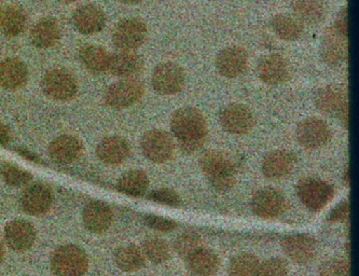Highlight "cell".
I'll return each instance as SVG.
<instances>
[{
	"instance_id": "obj_43",
	"label": "cell",
	"mask_w": 359,
	"mask_h": 276,
	"mask_svg": "<svg viewBox=\"0 0 359 276\" xmlns=\"http://www.w3.org/2000/svg\"><path fill=\"white\" fill-rule=\"evenodd\" d=\"M348 213H350V204L348 201H343L332 209V213L327 217V220L328 223H340L348 219Z\"/></svg>"
},
{
	"instance_id": "obj_40",
	"label": "cell",
	"mask_w": 359,
	"mask_h": 276,
	"mask_svg": "<svg viewBox=\"0 0 359 276\" xmlns=\"http://www.w3.org/2000/svg\"><path fill=\"white\" fill-rule=\"evenodd\" d=\"M318 276H351L350 265L342 259L327 260L318 269Z\"/></svg>"
},
{
	"instance_id": "obj_16",
	"label": "cell",
	"mask_w": 359,
	"mask_h": 276,
	"mask_svg": "<svg viewBox=\"0 0 359 276\" xmlns=\"http://www.w3.org/2000/svg\"><path fill=\"white\" fill-rule=\"evenodd\" d=\"M285 255L298 265H308L318 255V243L310 234H292L282 242Z\"/></svg>"
},
{
	"instance_id": "obj_14",
	"label": "cell",
	"mask_w": 359,
	"mask_h": 276,
	"mask_svg": "<svg viewBox=\"0 0 359 276\" xmlns=\"http://www.w3.org/2000/svg\"><path fill=\"white\" fill-rule=\"evenodd\" d=\"M257 75L266 85H283L292 79V66L288 60L280 54H269L258 63Z\"/></svg>"
},
{
	"instance_id": "obj_51",
	"label": "cell",
	"mask_w": 359,
	"mask_h": 276,
	"mask_svg": "<svg viewBox=\"0 0 359 276\" xmlns=\"http://www.w3.org/2000/svg\"><path fill=\"white\" fill-rule=\"evenodd\" d=\"M0 15H1V9H0Z\"/></svg>"
},
{
	"instance_id": "obj_25",
	"label": "cell",
	"mask_w": 359,
	"mask_h": 276,
	"mask_svg": "<svg viewBox=\"0 0 359 276\" xmlns=\"http://www.w3.org/2000/svg\"><path fill=\"white\" fill-rule=\"evenodd\" d=\"M81 143L74 136H60L50 144L49 155L56 163H73L81 156Z\"/></svg>"
},
{
	"instance_id": "obj_8",
	"label": "cell",
	"mask_w": 359,
	"mask_h": 276,
	"mask_svg": "<svg viewBox=\"0 0 359 276\" xmlns=\"http://www.w3.org/2000/svg\"><path fill=\"white\" fill-rule=\"evenodd\" d=\"M290 207V202L284 193L274 188H264L255 193L252 209L255 215L264 219H276L284 215Z\"/></svg>"
},
{
	"instance_id": "obj_45",
	"label": "cell",
	"mask_w": 359,
	"mask_h": 276,
	"mask_svg": "<svg viewBox=\"0 0 359 276\" xmlns=\"http://www.w3.org/2000/svg\"><path fill=\"white\" fill-rule=\"evenodd\" d=\"M10 142V130L3 122H0V145H7Z\"/></svg>"
},
{
	"instance_id": "obj_11",
	"label": "cell",
	"mask_w": 359,
	"mask_h": 276,
	"mask_svg": "<svg viewBox=\"0 0 359 276\" xmlns=\"http://www.w3.org/2000/svg\"><path fill=\"white\" fill-rule=\"evenodd\" d=\"M320 55L323 61L329 67H341L348 61V37L337 31L334 26H330L325 31L320 45Z\"/></svg>"
},
{
	"instance_id": "obj_23",
	"label": "cell",
	"mask_w": 359,
	"mask_h": 276,
	"mask_svg": "<svg viewBox=\"0 0 359 276\" xmlns=\"http://www.w3.org/2000/svg\"><path fill=\"white\" fill-rule=\"evenodd\" d=\"M100 161L109 165H119L123 163L130 155L131 147L128 142L120 136H109L98 144L96 149Z\"/></svg>"
},
{
	"instance_id": "obj_19",
	"label": "cell",
	"mask_w": 359,
	"mask_h": 276,
	"mask_svg": "<svg viewBox=\"0 0 359 276\" xmlns=\"http://www.w3.org/2000/svg\"><path fill=\"white\" fill-rule=\"evenodd\" d=\"M297 157L288 150H276L269 153L262 165V174L269 179L288 177L296 167Z\"/></svg>"
},
{
	"instance_id": "obj_42",
	"label": "cell",
	"mask_w": 359,
	"mask_h": 276,
	"mask_svg": "<svg viewBox=\"0 0 359 276\" xmlns=\"http://www.w3.org/2000/svg\"><path fill=\"white\" fill-rule=\"evenodd\" d=\"M145 223L148 227L159 232H170L177 228V223L170 218L161 217V216L147 215L145 217Z\"/></svg>"
},
{
	"instance_id": "obj_49",
	"label": "cell",
	"mask_w": 359,
	"mask_h": 276,
	"mask_svg": "<svg viewBox=\"0 0 359 276\" xmlns=\"http://www.w3.org/2000/svg\"><path fill=\"white\" fill-rule=\"evenodd\" d=\"M4 256H5V251H4L3 245L0 243V262L3 261Z\"/></svg>"
},
{
	"instance_id": "obj_24",
	"label": "cell",
	"mask_w": 359,
	"mask_h": 276,
	"mask_svg": "<svg viewBox=\"0 0 359 276\" xmlns=\"http://www.w3.org/2000/svg\"><path fill=\"white\" fill-rule=\"evenodd\" d=\"M82 218L84 226L89 231L103 233L109 229L114 217L107 204L100 201H92L84 207Z\"/></svg>"
},
{
	"instance_id": "obj_18",
	"label": "cell",
	"mask_w": 359,
	"mask_h": 276,
	"mask_svg": "<svg viewBox=\"0 0 359 276\" xmlns=\"http://www.w3.org/2000/svg\"><path fill=\"white\" fill-rule=\"evenodd\" d=\"M74 26L83 35H93L103 31L106 25V15L103 10L95 5H84L73 13Z\"/></svg>"
},
{
	"instance_id": "obj_41",
	"label": "cell",
	"mask_w": 359,
	"mask_h": 276,
	"mask_svg": "<svg viewBox=\"0 0 359 276\" xmlns=\"http://www.w3.org/2000/svg\"><path fill=\"white\" fill-rule=\"evenodd\" d=\"M150 201L156 203L163 204V205L170 206V207H180L182 206V199L177 192L168 188L154 190L148 195Z\"/></svg>"
},
{
	"instance_id": "obj_50",
	"label": "cell",
	"mask_w": 359,
	"mask_h": 276,
	"mask_svg": "<svg viewBox=\"0 0 359 276\" xmlns=\"http://www.w3.org/2000/svg\"><path fill=\"white\" fill-rule=\"evenodd\" d=\"M60 1H62V3H73L75 0H60Z\"/></svg>"
},
{
	"instance_id": "obj_39",
	"label": "cell",
	"mask_w": 359,
	"mask_h": 276,
	"mask_svg": "<svg viewBox=\"0 0 359 276\" xmlns=\"http://www.w3.org/2000/svg\"><path fill=\"white\" fill-rule=\"evenodd\" d=\"M288 267L280 258H271L259 263L255 276H287Z\"/></svg>"
},
{
	"instance_id": "obj_15",
	"label": "cell",
	"mask_w": 359,
	"mask_h": 276,
	"mask_svg": "<svg viewBox=\"0 0 359 276\" xmlns=\"http://www.w3.org/2000/svg\"><path fill=\"white\" fill-rule=\"evenodd\" d=\"M296 135L301 146L306 149H318L329 143L332 130L324 120L312 117L299 123Z\"/></svg>"
},
{
	"instance_id": "obj_2",
	"label": "cell",
	"mask_w": 359,
	"mask_h": 276,
	"mask_svg": "<svg viewBox=\"0 0 359 276\" xmlns=\"http://www.w3.org/2000/svg\"><path fill=\"white\" fill-rule=\"evenodd\" d=\"M198 164L210 185L218 191H228L236 185V165L226 153L219 150H208L201 156Z\"/></svg>"
},
{
	"instance_id": "obj_44",
	"label": "cell",
	"mask_w": 359,
	"mask_h": 276,
	"mask_svg": "<svg viewBox=\"0 0 359 276\" xmlns=\"http://www.w3.org/2000/svg\"><path fill=\"white\" fill-rule=\"evenodd\" d=\"M334 26L337 31L348 37V8H342V10L339 12Z\"/></svg>"
},
{
	"instance_id": "obj_1",
	"label": "cell",
	"mask_w": 359,
	"mask_h": 276,
	"mask_svg": "<svg viewBox=\"0 0 359 276\" xmlns=\"http://www.w3.org/2000/svg\"><path fill=\"white\" fill-rule=\"evenodd\" d=\"M170 127L182 153L192 155L203 147L208 138V124L200 110L180 108L174 113Z\"/></svg>"
},
{
	"instance_id": "obj_26",
	"label": "cell",
	"mask_w": 359,
	"mask_h": 276,
	"mask_svg": "<svg viewBox=\"0 0 359 276\" xmlns=\"http://www.w3.org/2000/svg\"><path fill=\"white\" fill-rule=\"evenodd\" d=\"M187 270L192 276H214L219 271L220 259L208 248H201L186 260Z\"/></svg>"
},
{
	"instance_id": "obj_33",
	"label": "cell",
	"mask_w": 359,
	"mask_h": 276,
	"mask_svg": "<svg viewBox=\"0 0 359 276\" xmlns=\"http://www.w3.org/2000/svg\"><path fill=\"white\" fill-rule=\"evenodd\" d=\"M146 257L136 245H126L114 253V262L122 271L128 273L140 271L145 265Z\"/></svg>"
},
{
	"instance_id": "obj_12",
	"label": "cell",
	"mask_w": 359,
	"mask_h": 276,
	"mask_svg": "<svg viewBox=\"0 0 359 276\" xmlns=\"http://www.w3.org/2000/svg\"><path fill=\"white\" fill-rule=\"evenodd\" d=\"M142 153L154 163H164L173 156L175 144L168 132L152 130L144 134L140 141Z\"/></svg>"
},
{
	"instance_id": "obj_30",
	"label": "cell",
	"mask_w": 359,
	"mask_h": 276,
	"mask_svg": "<svg viewBox=\"0 0 359 276\" xmlns=\"http://www.w3.org/2000/svg\"><path fill=\"white\" fill-rule=\"evenodd\" d=\"M273 32L284 41H297L304 33V25L298 18L292 15H276L271 20Z\"/></svg>"
},
{
	"instance_id": "obj_21",
	"label": "cell",
	"mask_w": 359,
	"mask_h": 276,
	"mask_svg": "<svg viewBox=\"0 0 359 276\" xmlns=\"http://www.w3.org/2000/svg\"><path fill=\"white\" fill-rule=\"evenodd\" d=\"M53 195L51 189L43 184L29 186L22 195L21 204L24 211L29 215H41L51 209Z\"/></svg>"
},
{
	"instance_id": "obj_32",
	"label": "cell",
	"mask_w": 359,
	"mask_h": 276,
	"mask_svg": "<svg viewBox=\"0 0 359 276\" xmlns=\"http://www.w3.org/2000/svg\"><path fill=\"white\" fill-rule=\"evenodd\" d=\"M27 25V15L18 6H10L1 10L0 31L7 38L18 37L23 33Z\"/></svg>"
},
{
	"instance_id": "obj_38",
	"label": "cell",
	"mask_w": 359,
	"mask_h": 276,
	"mask_svg": "<svg viewBox=\"0 0 359 276\" xmlns=\"http://www.w3.org/2000/svg\"><path fill=\"white\" fill-rule=\"evenodd\" d=\"M0 174L4 181L11 187L19 188L27 186L33 179V175L31 173L11 163L4 164L0 170Z\"/></svg>"
},
{
	"instance_id": "obj_20",
	"label": "cell",
	"mask_w": 359,
	"mask_h": 276,
	"mask_svg": "<svg viewBox=\"0 0 359 276\" xmlns=\"http://www.w3.org/2000/svg\"><path fill=\"white\" fill-rule=\"evenodd\" d=\"M5 239L13 251H25L29 249L35 242L36 230L27 220H12L6 226Z\"/></svg>"
},
{
	"instance_id": "obj_9",
	"label": "cell",
	"mask_w": 359,
	"mask_h": 276,
	"mask_svg": "<svg viewBox=\"0 0 359 276\" xmlns=\"http://www.w3.org/2000/svg\"><path fill=\"white\" fill-rule=\"evenodd\" d=\"M151 83L156 93L161 95H175L184 90L186 74L177 64L165 62L154 68Z\"/></svg>"
},
{
	"instance_id": "obj_6",
	"label": "cell",
	"mask_w": 359,
	"mask_h": 276,
	"mask_svg": "<svg viewBox=\"0 0 359 276\" xmlns=\"http://www.w3.org/2000/svg\"><path fill=\"white\" fill-rule=\"evenodd\" d=\"M144 93L145 87L140 80L126 78L109 85L104 94V99L109 107L123 109L137 103Z\"/></svg>"
},
{
	"instance_id": "obj_31",
	"label": "cell",
	"mask_w": 359,
	"mask_h": 276,
	"mask_svg": "<svg viewBox=\"0 0 359 276\" xmlns=\"http://www.w3.org/2000/svg\"><path fill=\"white\" fill-rule=\"evenodd\" d=\"M80 62L88 71L94 74H104L109 71L111 54L100 46H86L79 51Z\"/></svg>"
},
{
	"instance_id": "obj_28",
	"label": "cell",
	"mask_w": 359,
	"mask_h": 276,
	"mask_svg": "<svg viewBox=\"0 0 359 276\" xmlns=\"http://www.w3.org/2000/svg\"><path fill=\"white\" fill-rule=\"evenodd\" d=\"M61 29L56 20L45 18L40 20L31 32V43L37 49H49L59 43Z\"/></svg>"
},
{
	"instance_id": "obj_27",
	"label": "cell",
	"mask_w": 359,
	"mask_h": 276,
	"mask_svg": "<svg viewBox=\"0 0 359 276\" xmlns=\"http://www.w3.org/2000/svg\"><path fill=\"white\" fill-rule=\"evenodd\" d=\"M144 62L142 57L134 51L119 50L111 54L109 71L114 76L121 78H133L142 71Z\"/></svg>"
},
{
	"instance_id": "obj_3",
	"label": "cell",
	"mask_w": 359,
	"mask_h": 276,
	"mask_svg": "<svg viewBox=\"0 0 359 276\" xmlns=\"http://www.w3.org/2000/svg\"><path fill=\"white\" fill-rule=\"evenodd\" d=\"M315 106L325 115L339 118L348 127V90L342 85H330L318 90L315 95Z\"/></svg>"
},
{
	"instance_id": "obj_37",
	"label": "cell",
	"mask_w": 359,
	"mask_h": 276,
	"mask_svg": "<svg viewBox=\"0 0 359 276\" xmlns=\"http://www.w3.org/2000/svg\"><path fill=\"white\" fill-rule=\"evenodd\" d=\"M259 260L252 254H241L230 262L229 275L255 276L259 267Z\"/></svg>"
},
{
	"instance_id": "obj_22",
	"label": "cell",
	"mask_w": 359,
	"mask_h": 276,
	"mask_svg": "<svg viewBox=\"0 0 359 276\" xmlns=\"http://www.w3.org/2000/svg\"><path fill=\"white\" fill-rule=\"evenodd\" d=\"M28 80L27 66L15 57L0 62V87L14 91L25 85Z\"/></svg>"
},
{
	"instance_id": "obj_36",
	"label": "cell",
	"mask_w": 359,
	"mask_h": 276,
	"mask_svg": "<svg viewBox=\"0 0 359 276\" xmlns=\"http://www.w3.org/2000/svg\"><path fill=\"white\" fill-rule=\"evenodd\" d=\"M204 247V242L200 234L194 231H187L180 234L176 239L174 248L182 259L187 260L201 248Z\"/></svg>"
},
{
	"instance_id": "obj_29",
	"label": "cell",
	"mask_w": 359,
	"mask_h": 276,
	"mask_svg": "<svg viewBox=\"0 0 359 276\" xmlns=\"http://www.w3.org/2000/svg\"><path fill=\"white\" fill-rule=\"evenodd\" d=\"M292 7L294 17L308 25H318L326 17L324 0H292Z\"/></svg>"
},
{
	"instance_id": "obj_46",
	"label": "cell",
	"mask_w": 359,
	"mask_h": 276,
	"mask_svg": "<svg viewBox=\"0 0 359 276\" xmlns=\"http://www.w3.org/2000/svg\"><path fill=\"white\" fill-rule=\"evenodd\" d=\"M17 153L21 155L22 157L25 158V159L29 160V161L36 162V163H42L41 159H40L36 153H34L33 151H31V150L19 148Z\"/></svg>"
},
{
	"instance_id": "obj_5",
	"label": "cell",
	"mask_w": 359,
	"mask_h": 276,
	"mask_svg": "<svg viewBox=\"0 0 359 276\" xmlns=\"http://www.w3.org/2000/svg\"><path fill=\"white\" fill-rule=\"evenodd\" d=\"M42 91L53 101H70L78 92V83L73 74L63 69L54 68L47 71L42 78Z\"/></svg>"
},
{
	"instance_id": "obj_7",
	"label": "cell",
	"mask_w": 359,
	"mask_h": 276,
	"mask_svg": "<svg viewBox=\"0 0 359 276\" xmlns=\"http://www.w3.org/2000/svg\"><path fill=\"white\" fill-rule=\"evenodd\" d=\"M299 199L310 211L318 212L332 201L334 187L318 177H306L297 186Z\"/></svg>"
},
{
	"instance_id": "obj_47",
	"label": "cell",
	"mask_w": 359,
	"mask_h": 276,
	"mask_svg": "<svg viewBox=\"0 0 359 276\" xmlns=\"http://www.w3.org/2000/svg\"><path fill=\"white\" fill-rule=\"evenodd\" d=\"M343 181H344V185H350V169H348V167H346V171H344V175H343Z\"/></svg>"
},
{
	"instance_id": "obj_17",
	"label": "cell",
	"mask_w": 359,
	"mask_h": 276,
	"mask_svg": "<svg viewBox=\"0 0 359 276\" xmlns=\"http://www.w3.org/2000/svg\"><path fill=\"white\" fill-rule=\"evenodd\" d=\"M248 55L245 49L231 46L219 52L216 57V68L222 77L234 79L246 71Z\"/></svg>"
},
{
	"instance_id": "obj_48",
	"label": "cell",
	"mask_w": 359,
	"mask_h": 276,
	"mask_svg": "<svg viewBox=\"0 0 359 276\" xmlns=\"http://www.w3.org/2000/svg\"><path fill=\"white\" fill-rule=\"evenodd\" d=\"M121 3L128 4V5H137V4L142 3L144 0H119Z\"/></svg>"
},
{
	"instance_id": "obj_4",
	"label": "cell",
	"mask_w": 359,
	"mask_h": 276,
	"mask_svg": "<svg viewBox=\"0 0 359 276\" xmlns=\"http://www.w3.org/2000/svg\"><path fill=\"white\" fill-rule=\"evenodd\" d=\"M52 271L56 276H83L89 261L81 248L76 245H63L52 256Z\"/></svg>"
},
{
	"instance_id": "obj_35",
	"label": "cell",
	"mask_w": 359,
	"mask_h": 276,
	"mask_svg": "<svg viewBox=\"0 0 359 276\" xmlns=\"http://www.w3.org/2000/svg\"><path fill=\"white\" fill-rule=\"evenodd\" d=\"M142 253L154 265H161L170 257V248L164 240L160 237H148L142 244Z\"/></svg>"
},
{
	"instance_id": "obj_34",
	"label": "cell",
	"mask_w": 359,
	"mask_h": 276,
	"mask_svg": "<svg viewBox=\"0 0 359 276\" xmlns=\"http://www.w3.org/2000/svg\"><path fill=\"white\" fill-rule=\"evenodd\" d=\"M149 179L147 174L140 170L126 172L118 181V190L130 197H142L147 192Z\"/></svg>"
},
{
	"instance_id": "obj_10",
	"label": "cell",
	"mask_w": 359,
	"mask_h": 276,
	"mask_svg": "<svg viewBox=\"0 0 359 276\" xmlns=\"http://www.w3.org/2000/svg\"><path fill=\"white\" fill-rule=\"evenodd\" d=\"M147 37L145 22L138 18H128L118 24L112 35V41L117 49L134 51L145 43Z\"/></svg>"
},
{
	"instance_id": "obj_13",
	"label": "cell",
	"mask_w": 359,
	"mask_h": 276,
	"mask_svg": "<svg viewBox=\"0 0 359 276\" xmlns=\"http://www.w3.org/2000/svg\"><path fill=\"white\" fill-rule=\"evenodd\" d=\"M219 121L222 129L229 133L243 135L252 131L256 119L248 106L243 104H230L220 111Z\"/></svg>"
}]
</instances>
